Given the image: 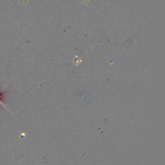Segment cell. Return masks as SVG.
I'll list each match as a JSON object with an SVG mask.
<instances>
[{"mask_svg": "<svg viewBox=\"0 0 165 165\" xmlns=\"http://www.w3.org/2000/svg\"><path fill=\"white\" fill-rule=\"evenodd\" d=\"M2 99H3V93L0 92V104H1V105H3V106H5V105H4Z\"/></svg>", "mask_w": 165, "mask_h": 165, "instance_id": "1", "label": "cell"}]
</instances>
